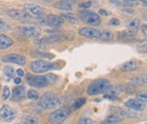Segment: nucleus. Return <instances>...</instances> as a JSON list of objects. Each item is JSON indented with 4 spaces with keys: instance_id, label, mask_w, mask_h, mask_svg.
Masks as SVG:
<instances>
[{
    "instance_id": "nucleus-1",
    "label": "nucleus",
    "mask_w": 147,
    "mask_h": 124,
    "mask_svg": "<svg viewBox=\"0 0 147 124\" xmlns=\"http://www.w3.org/2000/svg\"><path fill=\"white\" fill-rule=\"evenodd\" d=\"M61 103H62L61 97L53 92L45 93L42 95L39 100V105L45 109L58 108V107H60Z\"/></svg>"
},
{
    "instance_id": "nucleus-2",
    "label": "nucleus",
    "mask_w": 147,
    "mask_h": 124,
    "mask_svg": "<svg viewBox=\"0 0 147 124\" xmlns=\"http://www.w3.org/2000/svg\"><path fill=\"white\" fill-rule=\"evenodd\" d=\"M110 87H111L110 82L107 79H105V78L96 79L93 82H91L89 84V86L87 87V94L90 95V96L104 94L105 92L108 91Z\"/></svg>"
},
{
    "instance_id": "nucleus-3",
    "label": "nucleus",
    "mask_w": 147,
    "mask_h": 124,
    "mask_svg": "<svg viewBox=\"0 0 147 124\" xmlns=\"http://www.w3.org/2000/svg\"><path fill=\"white\" fill-rule=\"evenodd\" d=\"M71 113V109L68 107H62L57 109L49 114L48 120L51 124H62Z\"/></svg>"
},
{
    "instance_id": "nucleus-4",
    "label": "nucleus",
    "mask_w": 147,
    "mask_h": 124,
    "mask_svg": "<svg viewBox=\"0 0 147 124\" xmlns=\"http://www.w3.org/2000/svg\"><path fill=\"white\" fill-rule=\"evenodd\" d=\"M57 68H58L57 64L42 61V60H36L32 62L30 65V68L34 73H44L52 70H57Z\"/></svg>"
},
{
    "instance_id": "nucleus-5",
    "label": "nucleus",
    "mask_w": 147,
    "mask_h": 124,
    "mask_svg": "<svg viewBox=\"0 0 147 124\" xmlns=\"http://www.w3.org/2000/svg\"><path fill=\"white\" fill-rule=\"evenodd\" d=\"M20 32L28 38H38L41 33V29L38 25L34 23H23L20 25Z\"/></svg>"
},
{
    "instance_id": "nucleus-6",
    "label": "nucleus",
    "mask_w": 147,
    "mask_h": 124,
    "mask_svg": "<svg viewBox=\"0 0 147 124\" xmlns=\"http://www.w3.org/2000/svg\"><path fill=\"white\" fill-rule=\"evenodd\" d=\"M79 16L82 22L90 25H98L101 22L98 14L89 10H80L79 12Z\"/></svg>"
},
{
    "instance_id": "nucleus-7",
    "label": "nucleus",
    "mask_w": 147,
    "mask_h": 124,
    "mask_svg": "<svg viewBox=\"0 0 147 124\" xmlns=\"http://www.w3.org/2000/svg\"><path fill=\"white\" fill-rule=\"evenodd\" d=\"M25 12L27 15L30 17V19H39L40 17L43 16L44 9L39 5L35 4H28L25 7Z\"/></svg>"
},
{
    "instance_id": "nucleus-8",
    "label": "nucleus",
    "mask_w": 147,
    "mask_h": 124,
    "mask_svg": "<svg viewBox=\"0 0 147 124\" xmlns=\"http://www.w3.org/2000/svg\"><path fill=\"white\" fill-rule=\"evenodd\" d=\"M38 20L40 21V23H41L42 25H49V27H54V28L61 27L64 23L63 19L61 18L60 16H55V15H49L44 19L39 18Z\"/></svg>"
},
{
    "instance_id": "nucleus-9",
    "label": "nucleus",
    "mask_w": 147,
    "mask_h": 124,
    "mask_svg": "<svg viewBox=\"0 0 147 124\" xmlns=\"http://www.w3.org/2000/svg\"><path fill=\"white\" fill-rule=\"evenodd\" d=\"M1 61L4 62V63L15 64V65H19V66H23L27 63L26 57L19 54H7L5 56L1 57Z\"/></svg>"
},
{
    "instance_id": "nucleus-10",
    "label": "nucleus",
    "mask_w": 147,
    "mask_h": 124,
    "mask_svg": "<svg viewBox=\"0 0 147 124\" xmlns=\"http://www.w3.org/2000/svg\"><path fill=\"white\" fill-rule=\"evenodd\" d=\"M15 117L16 113L12 108L7 105H3L2 107H0V120L5 121V122H12Z\"/></svg>"
},
{
    "instance_id": "nucleus-11",
    "label": "nucleus",
    "mask_w": 147,
    "mask_h": 124,
    "mask_svg": "<svg viewBox=\"0 0 147 124\" xmlns=\"http://www.w3.org/2000/svg\"><path fill=\"white\" fill-rule=\"evenodd\" d=\"M27 82L30 86L35 87V88H44L48 85V81H47L45 76L28 75L27 78Z\"/></svg>"
},
{
    "instance_id": "nucleus-12",
    "label": "nucleus",
    "mask_w": 147,
    "mask_h": 124,
    "mask_svg": "<svg viewBox=\"0 0 147 124\" xmlns=\"http://www.w3.org/2000/svg\"><path fill=\"white\" fill-rule=\"evenodd\" d=\"M65 39V36L62 34H53L45 37H39L35 39V43L39 45H46L49 43H55V42H61Z\"/></svg>"
},
{
    "instance_id": "nucleus-13",
    "label": "nucleus",
    "mask_w": 147,
    "mask_h": 124,
    "mask_svg": "<svg viewBox=\"0 0 147 124\" xmlns=\"http://www.w3.org/2000/svg\"><path fill=\"white\" fill-rule=\"evenodd\" d=\"M80 35L84 37H86V38H99L100 37V34H101V32L99 29H96L94 27H82V29H80Z\"/></svg>"
},
{
    "instance_id": "nucleus-14",
    "label": "nucleus",
    "mask_w": 147,
    "mask_h": 124,
    "mask_svg": "<svg viewBox=\"0 0 147 124\" xmlns=\"http://www.w3.org/2000/svg\"><path fill=\"white\" fill-rule=\"evenodd\" d=\"M26 98V87L25 86H17L13 89V92H12V97L11 100L13 102H21L23 101Z\"/></svg>"
},
{
    "instance_id": "nucleus-15",
    "label": "nucleus",
    "mask_w": 147,
    "mask_h": 124,
    "mask_svg": "<svg viewBox=\"0 0 147 124\" xmlns=\"http://www.w3.org/2000/svg\"><path fill=\"white\" fill-rule=\"evenodd\" d=\"M125 107H127L129 109H134V111H141L145 109V104H142L141 102L137 101L136 99H129L125 103Z\"/></svg>"
},
{
    "instance_id": "nucleus-16",
    "label": "nucleus",
    "mask_w": 147,
    "mask_h": 124,
    "mask_svg": "<svg viewBox=\"0 0 147 124\" xmlns=\"http://www.w3.org/2000/svg\"><path fill=\"white\" fill-rule=\"evenodd\" d=\"M138 68V62L136 60H129V61L125 62L123 65L119 66V70L121 71H124V72H130V71L136 70Z\"/></svg>"
},
{
    "instance_id": "nucleus-17",
    "label": "nucleus",
    "mask_w": 147,
    "mask_h": 124,
    "mask_svg": "<svg viewBox=\"0 0 147 124\" xmlns=\"http://www.w3.org/2000/svg\"><path fill=\"white\" fill-rule=\"evenodd\" d=\"M13 45H14V41L12 38H10L6 34H0V48L2 50L10 48Z\"/></svg>"
},
{
    "instance_id": "nucleus-18",
    "label": "nucleus",
    "mask_w": 147,
    "mask_h": 124,
    "mask_svg": "<svg viewBox=\"0 0 147 124\" xmlns=\"http://www.w3.org/2000/svg\"><path fill=\"white\" fill-rule=\"evenodd\" d=\"M75 2L73 1H58L54 4V7L56 9H59V10H63V11H72L73 10V5Z\"/></svg>"
},
{
    "instance_id": "nucleus-19",
    "label": "nucleus",
    "mask_w": 147,
    "mask_h": 124,
    "mask_svg": "<svg viewBox=\"0 0 147 124\" xmlns=\"http://www.w3.org/2000/svg\"><path fill=\"white\" fill-rule=\"evenodd\" d=\"M139 25H140V21H139L138 19H136V20L131 21V22H129V23L125 25L127 32L134 35L137 32V30H138Z\"/></svg>"
},
{
    "instance_id": "nucleus-20",
    "label": "nucleus",
    "mask_w": 147,
    "mask_h": 124,
    "mask_svg": "<svg viewBox=\"0 0 147 124\" xmlns=\"http://www.w3.org/2000/svg\"><path fill=\"white\" fill-rule=\"evenodd\" d=\"M8 15L12 17V18L16 19V20H22V19H30L27 14L25 13L24 11H21V10H10L8 12Z\"/></svg>"
},
{
    "instance_id": "nucleus-21",
    "label": "nucleus",
    "mask_w": 147,
    "mask_h": 124,
    "mask_svg": "<svg viewBox=\"0 0 147 124\" xmlns=\"http://www.w3.org/2000/svg\"><path fill=\"white\" fill-rule=\"evenodd\" d=\"M123 121V118L121 116H118V115H109L107 118L104 119L103 121L101 122V124H117V123H120Z\"/></svg>"
},
{
    "instance_id": "nucleus-22",
    "label": "nucleus",
    "mask_w": 147,
    "mask_h": 124,
    "mask_svg": "<svg viewBox=\"0 0 147 124\" xmlns=\"http://www.w3.org/2000/svg\"><path fill=\"white\" fill-rule=\"evenodd\" d=\"M60 17L63 19L64 22L66 21V22H69L71 23H79V19H78L77 17L72 13H63V14H61Z\"/></svg>"
},
{
    "instance_id": "nucleus-23",
    "label": "nucleus",
    "mask_w": 147,
    "mask_h": 124,
    "mask_svg": "<svg viewBox=\"0 0 147 124\" xmlns=\"http://www.w3.org/2000/svg\"><path fill=\"white\" fill-rule=\"evenodd\" d=\"M146 83V74L144 75H138L132 78L130 81V84L134 86H140V85H144Z\"/></svg>"
},
{
    "instance_id": "nucleus-24",
    "label": "nucleus",
    "mask_w": 147,
    "mask_h": 124,
    "mask_svg": "<svg viewBox=\"0 0 147 124\" xmlns=\"http://www.w3.org/2000/svg\"><path fill=\"white\" fill-rule=\"evenodd\" d=\"M118 35H119L120 39L124 40V41L131 42V41H134V40H136L134 34H131V33H129V32H121L118 33Z\"/></svg>"
},
{
    "instance_id": "nucleus-25",
    "label": "nucleus",
    "mask_w": 147,
    "mask_h": 124,
    "mask_svg": "<svg viewBox=\"0 0 147 124\" xmlns=\"http://www.w3.org/2000/svg\"><path fill=\"white\" fill-rule=\"evenodd\" d=\"M23 124H38V119L34 115H25L22 118Z\"/></svg>"
},
{
    "instance_id": "nucleus-26",
    "label": "nucleus",
    "mask_w": 147,
    "mask_h": 124,
    "mask_svg": "<svg viewBox=\"0 0 147 124\" xmlns=\"http://www.w3.org/2000/svg\"><path fill=\"white\" fill-rule=\"evenodd\" d=\"M10 27H11L10 23H9V22L6 19L0 18V33L7 32V30L10 29Z\"/></svg>"
},
{
    "instance_id": "nucleus-27",
    "label": "nucleus",
    "mask_w": 147,
    "mask_h": 124,
    "mask_svg": "<svg viewBox=\"0 0 147 124\" xmlns=\"http://www.w3.org/2000/svg\"><path fill=\"white\" fill-rule=\"evenodd\" d=\"M86 103V100L85 98L82 97V98H78L77 100H75V102L73 103L72 105V109H79L80 108H82V106Z\"/></svg>"
},
{
    "instance_id": "nucleus-28",
    "label": "nucleus",
    "mask_w": 147,
    "mask_h": 124,
    "mask_svg": "<svg viewBox=\"0 0 147 124\" xmlns=\"http://www.w3.org/2000/svg\"><path fill=\"white\" fill-rule=\"evenodd\" d=\"M99 38H100L101 40H103V41H111V40H113V33L111 32L106 30V32H101L100 37Z\"/></svg>"
},
{
    "instance_id": "nucleus-29",
    "label": "nucleus",
    "mask_w": 147,
    "mask_h": 124,
    "mask_svg": "<svg viewBox=\"0 0 147 124\" xmlns=\"http://www.w3.org/2000/svg\"><path fill=\"white\" fill-rule=\"evenodd\" d=\"M3 72L4 74H5L7 77H14V73H15V70H14V68H12L11 66H5L3 68Z\"/></svg>"
},
{
    "instance_id": "nucleus-30",
    "label": "nucleus",
    "mask_w": 147,
    "mask_h": 124,
    "mask_svg": "<svg viewBox=\"0 0 147 124\" xmlns=\"http://www.w3.org/2000/svg\"><path fill=\"white\" fill-rule=\"evenodd\" d=\"M27 97L30 100H34V101H35V100H37L39 98V95H38V92L37 91H35L34 89H30L27 92Z\"/></svg>"
},
{
    "instance_id": "nucleus-31",
    "label": "nucleus",
    "mask_w": 147,
    "mask_h": 124,
    "mask_svg": "<svg viewBox=\"0 0 147 124\" xmlns=\"http://www.w3.org/2000/svg\"><path fill=\"white\" fill-rule=\"evenodd\" d=\"M136 100L139 102H141L142 104H145L147 101V95L146 91H141L136 95Z\"/></svg>"
},
{
    "instance_id": "nucleus-32",
    "label": "nucleus",
    "mask_w": 147,
    "mask_h": 124,
    "mask_svg": "<svg viewBox=\"0 0 147 124\" xmlns=\"http://www.w3.org/2000/svg\"><path fill=\"white\" fill-rule=\"evenodd\" d=\"M138 1H132V0H125V1H123V6L125 7V8H130V7H134L138 4Z\"/></svg>"
},
{
    "instance_id": "nucleus-33",
    "label": "nucleus",
    "mask_w": 147,
    "mask_h": 124,
    "mask_svg": "<svg viewBox=\"0 0 147 124\" xmlns=\"http://www.w3.org/2000/svg\"><path fill=\"white\" fill-rule=\"evenodd\" d=\"M10 97V88L8 86H4L3 88V92H2V100H7Z\"/></svg>"
},
{
    "instance_id": "nucleus-34",
    "label": "nucleus",
    "mask_w": 147,
    "mask_h": 124,
    "mask_svg": "<svg viewBox=\"0 0 147 124\" xmlns=\"http://www.w3.org/2000/svg\"><path fill=\"white\" fill-rule=\"evenodd\" d=\"M45 77H46L47 81H48V84H53V83H55L57 79H58L57 76L54 74H48V75H46Z\"/></svg>"
},
{
    "instance_id": "nucleus-35",
    "label": "nucleus",
    "mask_w": 147,
    "mask_h": 124,
    "mask_svg": "<svg viewBox=\"0 0 147 124\" xmlns=\"http://www.w3.org/2000/svg\"><path fill=\"white\" fill-rule=\"evenodd\" d=\"M92 2L91 1H85V2H80V8H84V10H87L88 8H90L92 6Z\"/></svg>"
},
{
    "instance_id": "nucleus-36",
    "label": "nucleus",
    "mask_w": 147,
    "mask_h": 124,
    "mask_svg": "<svg viewBox=\"0 0 147 124\" xmlns=\"http://www.w3.org/2000/svg\"><path fill=\"white\" fill-rule=\"evenodd\" d=\"M120 91H121V87L117 86V87H110L107 92H110V95H115L117 93H120Z\"/></svg>"
},
{
    "instance_id": "nucleus-37",
    "label": "nucleus",
    "mask_w": 147,
    "mask_h": 124,
    "mask_svg": "<svg viewBox=\"0 0 147 124\" xmlns=\"http://www.w3.org/2000/svg\"><path fill=\"white\" fill-rule=\"evenodd\" d=\"M109 25H119L121 22H120V20L119 19H117V18H112L110 21H109Z\"/></svg>"
},
{
    "instance_id": "nucleus-38",
    "label": "nucleus",
    "mask_w": 147,
    "mask_h": 124,
    "mask_svg": "<svg viewBox=\"0 0 147 124\" xmlns=\"http://www.w3.org/2000/svg\"><path fill=\"white\" fill-rule=\"evenodd\" d=\"M92 120L90 118H87V117H84V118H80L79 120V124H91Z\"/></svg>"
},
{
    "instance_id": "nucleus-39",
    "label": "nucleus",
    "mask_w": 147,
    "mask_h": 124,
    "mask_svg": "<svg viewBox=\"0 0 147 124\" xmlns=\"http://www.w3.org/2000/svg\"><path fill=\"white\" fill-rule=\"evenodd\" d=\"M104 99L109 100V101H117L118 97L115 96V95H110V94H106L104 95Z\"/></svg>"
},
{
    "instance_id": "nucleus-40",
    "label": "nucleus",
    "mask_w": 147,
    "mask_h": 124,
    "mask_svg": "<svg viewBox=\"0 0 147 124\" xmlns=\"http://www.w3.org/2000/svg\"><path fill=\"white\" fill-rule=\"evenodd\" d=\"M32 56H39V57H45V58H54V56H52V55L50 54H43V53H40V52H38V53H36L35 52L34 54H32Z\"/></svg>"
},
{
    "instance_id": "nucleus-41",
    "label": "nucleus",
    "mask_w": 147,
    "mask_h": 124,
    "mask_svg": "<svg viewBox=\"0 0 147 124\" xmlns=\"http://www.w3.org/2000/svg\"><path fill=\"white\" fill-rule=\"evenodd\" d=\"M123 12H124L125 14H129V15L130 16H132V15H134V11L132 10V9H130V8H125L124 10H123Z\"/></svg>"
},
{
    "instance_id": "nucleus-42",
    "label": "nucleus",
    "mask_w": 147,
    "mask_h": 124,
    "mask_svg": "<svg viewBox=\"0 0 147 124\" xmlns=\"http://www.w3.org/2000/svg\"><path fill=\"white\" fill-rule=\"evenodd\" d=\"M98 14H100L101 16H109L110 15V13H109L107 10H105V9H100V10L98 11Z\"/></svg>"
},
{
    "instance_id": "nucleus-43",
    "label": "nucleus",
    "mask_w": 147,
    "mask_h": 124,
    "mask_svg": "<svg viewBox=\"0 0 147 124\" xmlns=\"http://www.w3.org/2000/svg\"><path fill=\"white\" fill-rule=\"evenodd\" d=\"M16 72H17V75H18L20 78L22 77V76L25 75V72H24V70H21V68H19V70H17V71H16Z\"/></svg>"
},
{
    "instance_id": "nucleus-44",
    "label": "nucleus",
    "mask_w": 147,
    "mask_h": 124,
    "mask_svg": "<svg viewBox=\"0 0 147 124\" xmlns=\"http://www.w3.org/2000/svg\"><path fill=\"white\" fill-rule=\"evenodd\" d=\"M14 82H15V84H21L22 83V79H21L20 77H16L15 79H14Z\"/></svg>"
},
{
    "instance_id": "nucleus-45",
    "label": "nucleus",
    "mask_w": 147,
    "mask_h": 124,
    "mask_svg": "<svg viewBox=\"0 0 147 124\" xmlns=\"http://www.w3.org/2000/svg\"><path fill=\"white\" fill-rule=\"evenodd\" d=\"M146 25H142V27H141V28H142V32H143V33H144V35H145V36H146V34H147V32H146Z\"/></svg>"
},
{
    "instance_id": "nucleus-46",
    "label": "nucleus",
    "mask_w": 147,
    "mask_h": 124,
    "mask_svg": "<svg viewBox=\"0 0 147 124\" xmlns=\"http://www.w3.org/2000/svg\"><path fill=\"white\" fill-rule=\"evenodd\" d=\"M141 3L143 4L144 7H146V1H141Z\"/></svg>"
},
{
    "instance_id": "nucleus-47",
    "label": "nucleus",
    "mask_w": 147,
    "mask_h": 124,
    "mask_svg": "<svg viewBox=\"0 0 147 124\" xmlns=\"http://www.w3.org/2000/svg\"><path fill=\"white\" fill-rule=\"evenodd\" d=\"M0 89H1V86H0Z\"/></svg>"
}]
</instances>
